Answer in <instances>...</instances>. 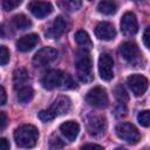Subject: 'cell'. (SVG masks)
Wrapping results in <instances>:
<instances>
[{"label":"cell","instance_id":"5b68a950","mask_svg":"<svg viewBox=\"0 0 150 150\" xmlns=\"http://www.w3.org/2000/svg\"><path fill=\"white\" fill-rule=\"evenodd\" d=\"M115 131L118 138L130 144H136L141 139V134L138 129L131 123H120L116 127Z\"/></svg>","mask_w":150,"mask_h":150},{"label":"cell","instance_id":"9c48e42d","mask_svg":"<svg viewBox=\"0 0 150 150\" xmlns=\"http://www.w3.org/2000/svg\"><path fill=\"white\" fill-rule=\"evenodd\" d=\"M69 26H70V23H69L68 19L62 15H59L54 19V21L47 28L46 35L49 39H59L61 35H63L68 30Z\"/></svg>","mask_w":150,"mask_h":150},{"label":"cell","instance_id":"d6986e66","mask_svg":"<svg viewBox=\"0 0 150 150\" xmlns=\"http://www.w3.org/2000/svg\"><path fill=\"white\" fill-rule=\"evenodd\" d=\"M97 9L104 15H112L117 11V5L114 0H102L97 5Z\"/></svg>","mask_w":150,"mask_h":150},{"label":"cell","instance_id":"8992f818","mask_svg":"<svg viewBox=\"0 0 150 150\" xmlns=\"http://www.w3.org/2000/svg\"><path fill=\"white\" fill-rule=\"evenodd\" d=\"M120 52L123 59L132 66H138L142 60V54L135 42L127 41L120 46Z\"/></svg>","mask_w":150,"mask_h":150},{"label":"cell","instance_id":"ac0fdd59","mask_svg":"<svg viewBox=\"0 0 150 150\" xmlns=\"http://www.w3.org/2000/svg\"><path fill=\"white\" fill-rule=\"evenodd\" d=\"M28 80H29L28 73L25 68H18V69L14 70V73H13V84H14V88L16 90L27 86Z\"/></svg>","mask_w":150,"mask_h":150},{"label":"cell","instance_id":"484cf974","mask_svg":"<svg viewBox=\"0 0 150 150\" xmlns=\"http://www.w3.org/2000/svg\"><path fill=\"white\" fill-rule=\"evenodd\" d=\"M38 117H39L42 122H49V121L54 120L55 115H54V112H53L50 109H47V110H41V111L38 114Z\"/></svg>","mask_w":150,"mask_h":150},{"label":"cell","instance_id":"e575fe53","mask_svg":"<svg viewBox=\"0 0 150 150\" xmlns=\"http://www.w3.org/2000/svg\"><path fill=\"white\" fill-rule=\"evenodd\" d=\"M5 35V29H4V27L0 25V38H2Z\"/></svg>","mask_w":150,"mask_h":150},{"label":"cell","instance_id":"d6a6232c","mask_svg":"<svg viewBox=\"0 0 150 150\" xmlns=\"http://www.w3.org/2000/svg\"><path fill=\"white\" fill-rule=\"evenodd\" d=\"M149 27H146V29H145V32H144V34H143V42H144V46L146 47V48H149Z\"/></svg>","mask_w":150,"mask_h":150},{"label":"cell","instance_id":"52a82bcc","mask_svg":"<svg viewBox=\"0 0 150 150\" xmlns=\"http://www.w3.org/2000/svg\"><path fill=\"white\" fill-rule=\"evenodd\" d=\"M86 101L95 107V108H105L109 104V98H108V94L105 91L104 88L102 87H94L93 89H90L88 91V94L86 95Z\"/></svg>","mask_w":150,"mask_h":150},{"label":"cell","instance_id":"f546056e","mask_svg":"<svg viewBox=\"0 0 150 150\" xmlns=\"http://www.w3.org/2000/svg\"><path fill=\"white\" fill-rule=\"evenodd\" d=\"M8 123V117L5 111H0V131H2Z\"/></svg>","mask_w":150,"mask_h":150},{"label":"cell","instance_id":"ba28073f","mask_svg":"<svg viewBox=\"0 0 150 150\" xmlns=\"http://www.w3.org/2000/svg\"><path fill=\"white\" fill-rule=\"evenodd\" d=\"M59 52L53 47H45L40 49L33 57V66L36 68H42L52 62H54L57 59Z\"/></svg>","mask_w":150,"mask_h":150},{"label":"cell","instance_id":"9a60e30c","mask_svg":"<svg viewBox=\"0 0 150 150\" xmlns=\"http://www.w3.org/2000/svg\"><path fill=\"white\" fill-rule=\"evenodd\" d=\"M71 108V102L67 96H59L54 100V102L50 105V110L54 112V115H64L68 114Z\"/></svg>","mask_w":150,"mask_h":150},{"label":"cell","instance_id":"836d02e7","mask_svg":"<svg viewBox=\"0 0 150 150\" xmlns=\"http://www.w3.org/2000/svg\"><path fill=\"white\" fill-rule=\"evenodd\" d=\"M88 148H91V149H102L103 146L102 145H98V144H93V143H88V144L82 145V149H88Z\"/></svg>","mask_w":150,"mask_h":150},{"label":"cell","instance_id":"7c38bea8","mask_svg":"<svg viewBox=\"0 0 150 150\" xmlns=\"http://www.w3.org/2000/svg\"><path fill=\"white\" fill-rule=\"evenodd\" d=\"M121 30L125 36H132L138 30V22L136 15L131 12H127L123 14L121 19Z\"/></svg>","mask_w":150,"mask_h":150},{"label":"cell","instance_id":"6da1fadb","mask_svg":"<svg viewBox=\"0 0 150 150\" xmlns=\"http://www.w3.org/2000/svg\"><path fill=\"white\" fill-rule=\"evenodd\" d=\"M41 83L43 88L46 89H54V88H61V89H73L76 87L75 81L73 77L61 70H50L48 71L41 80Z\"/></svg>","mask_w":150,"mask_h":150},{"label":"cell","instance_id":"8fae6325","mask_svg":"<svg viewBox=\"0 0 150 150\" xmlns=\"http://www.w3.org/2000/svg\"><path fill=\"white\" fill-rule=\"evenodd\" d=\"M148 79L141 74H132L128 77V86L135 96H142L148 89Z\"/></svg>","mask_w":150,"mask_h":150},{"label":"cell","instance_id":"4316f807","mask_svg":"<svg viewBox=\"0 0 150 150\" xmlns=\"http://www.w3.org/2000/svg\"><path fill=\"white\" fill-rule=\"evenodd\" d=\"M21 2H22V0H2V7L5 11L8 12V11L16 8Z\"/></svg>","mask_w":150,"mask_h":150},{"label":"cell","instance_id":"7a4b0ae2","mask_svg":"<svg viewBox=\"0 0 150 150\" xmlns=\"http://www.w3.org/2000/svg\"><path fill=\"white\" fill-rule=\"evenodd\" d=\"M39 138L38 129L32 124H23L14 131V141L20 148H33Z\"/></svg>","mask_w":150,"mask_h":150},{"label":"cell","instance_id":"f1b7e54d","mask_svg":"<svg viewBox=\"0 0 150 150\" xmlns=\"http://www.w3.org/2000/svg\"><path fill=\"white\" fill-rule=\"evenodd\" d=\"M63 142L57 137V136H55V135H53V136H50V138H49V146L52 148V149H59V148H63Z\"/></svg>","mask_w":150,"mask_h":150},{"label":"cell","instance_id":"ffe728a7","mask_svg":"<svg viewBox=\"0 0 150 150\" xmlns=\"http://www.w3.org/2000/svg\"><path fill=\"white\" fill-rule=\"evenodd\" d=\"M56 2L57 6L66 12H76L82 6L81 0H56Z\"/></svg>","mask_w":150,"mask_h":150},{"label":"cell","instance_id":"1f68e13d","mask_svg":"<svg viewBox=\"0 0 150 150\" xmlns=\"http://www.w3.org/2000/svg\"><path fill=\"white\" fill-rule=\"evenodd\" d=\"M6 100H7L6 91H5L4 87H1V86H0V105L5 104V103H6Z\"/></svg>","mask_w":150,"mask_h":150},{"label":"cell","instance_id":"44dd1931","mask_svg":"<svg viewBox=\"0 0 150 150\" xmlns=\"http://www.w3.org/2000/svg\"><path fill=\"white\" fill-rule=\"evenodd\" d=\"M33 96H34V90L29 86H25L18 90V100L22 104L29 103L32 101Z\"/></svg>","mask_w":150,"mask_h":150},{"label":"cell","instance_id":"cb8c5ba5","mask_svg":"<svg viewBox=\"0 0 150 150\" xmlns=\"http://www.w3.org/2000/svg\"><path fill=\"white\" fill-rule=\"evenodd\" d=\"M114 94H115L116 100L120 102V104H125V103L128 102V100H129V96H128L127 90H125L124 87L121 86V84H118V86L115 87V89H114Z\"/></svg>","mask_w":150,"mask_h":150},{"label":"cell","instance_id":"30bf717a","mask_svg":"<svg viewBox=\"0 0 150 150\" xmlns=\"http://www.w3.org/2000/svg\"><path fill=\"white\" fill-rule=\"evenodd\" d=\"M98 73L102 80L110 81L114 77V60L110 54L103 53L98 59Z\"/></svg>","mask_w":150,"mask_h":150},{"label":"cell","instance_id":"d590c367","mask_svg":"<svg viewBox=\"0 0 150 150\" xmlns=\"http://www.w3.org/2000/svg\"><path fill=\"white\" fill-rule=\"evenodd\" d=\"M88 1H93V0H88Z\"/></svg>","mask_w":150,"mask_h":150},{"label":"cell","instance_id":"7402d4cb","mask_svg":"<svg viewBox=\"0 0 150 150\" xmlns=\"http://www.w3.org/2000/svg\"><path fill=\"white\" fill-rule=\"evenodd\" d=\"M12 23H13V26H14L16 29H21V30L27 29V28H29V27L32 26L30 20H29L25 14H18V15L13 16Z\"/></svg>","mask_w":150,"mask_h":150},{"label":"cell","instance_id":"d4e9b609","mask_svg":"<svg viewBox=\"0 0 150 150\" xmlns=\"http://www.w3.org/2000/svg\"><path fill=\"white\" fill-rule=\"evenodd\" d=\"M137 121L141 125L148 128L150 125V114L148 110H144V111H141L138 115H137Z\"/></svg>","mask_w":150,"mask_h":150},{"label":"cell","instance_id":"5bb4252c","mask_svg":"<svg viewBox=\"0 0 150 150\" xmlns=\"http://www.w3.org/2000/svg\"><path fill=\"white\" fill-rule=\"evenodd\" d=\"M95 35L100 40L110 41L116 36V30H115V27L112 23L102 21V22L97 23V26L95 27Z\"/></svg>","mask_w":150,"mask_h":150},{"label":"cell","instance_id":"4dcf8cb0","mask_svg":"<svg viewBox=\"0 0 150 150\" xmlns=\"http://www.w3.org/2000/svg\"><path fill=\"white\" fill-rule=\"evenodd\" d=\"M9 146V142L6 138H0V150H8Z\"/></svg>","mask_w":150,"mask_h":150},{"label":"cell","instance_id":"3957f363","mask_svg":"<svg viewBox=\"0 0 150 150\" xmlns=\"http://www.w3.org/2000/svg\"><path fill=\"white\" fill-rule=\"evenodd\" d=\"M75 67H76V73H77V77L80 79V81H82L84 83L93 81V79H94L93 62H91L90 55L87 50H82V52L77 53L76 60H75Z\"/></svg>","mask_w":150,"mask_h":150},{"label":"cell","instance_id":"603a6c76","mask_svg":"<svg viewBox=\"0 0 150 150\" xmlns=\"http://www.w3.org/2000/svg\"><path fill=\"white\" fill-rule=\"evenodd\" d=\"M75 41L77 42V45H80L83 48H90L91 47V40L88 35L87 32L84 30H77L75 34Z\"/></svg>","mask_w":150,"mask_h":150},{"label":"cell","instance_id":"e0dca14e","mask_svg":"<svg viewBox=\"0 0 150 150\" xmlns=\"http://www.w3.org/2000/svg\"><path fill=\"white\" fill-rule=\"evenodd\" d=\"M38 42H39V35L38 34H34V33L27 34V35L21 36L16 41V48L20 52H29L36 46Z\"/></svg>","mask_w":150,"mask_h":150},{"label":"cell","instance_id":"83f0119b","mask_svg":"<svg viewBox=\"0 0 150 150\" xmlns=\"http://www.w3.org/2000/svg\"><path fill=\"white\" fill-rule=\"evenodd\" d=\"M9 61V50L5 46H0V66L7 64Z\"/></svg>","mask_w":150,"mask_h":150},{"label":"cell","instance_id":"2e32d148","mask_svg":"<svg viewBox=\"0 0 150 150\" xmlns=\"http://www.w3.org/2000/svg\"><path fill=\"white\" fill-rule=\"evenodd\" d=\"M60 131L69 142H73L80 132V125L75 121H67L60 125Z\"/></svg>","mask_w":150,"mask_h":150},{"label":"cell","instance_id":"4fadbf2b","mask_svg":"<svg viewBox=\"0 0 150 150\" xmlns=\"http://www.w3.org/2000/svg\"><path fill=\"white\" fill-rule=\"evenodd\" d=\"M28 9L30 11V13L39 18H46L47 15H49L53 12V6L47 2V1H41V0H33L28 4Z\"/></svg>","mask_w":150,"mask_h":150},{"label":"cell","instance_id":"277c9868","mask_svg":"<svg viewBox=\"0 0 150 150\" xmlns=\"http://www.w3.org/2000/svg\"><path fill=\"white\" fill-rule=\"evenodd\" d=\"M87 130L93 137H101L107 130V120L102 115L90 114L87 116Z\"/></svg>","mask_w":150,"mask_h":150}]
</instances>
